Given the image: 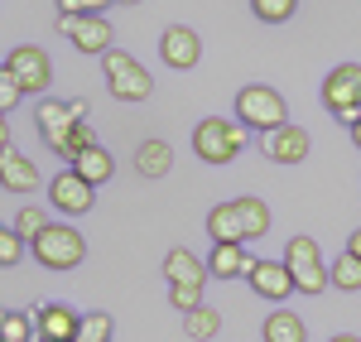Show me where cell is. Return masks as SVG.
Wrapping results in <instances>:
<instances>
[{
  "mask_svg": "<svg viewBox=\"0 0 361 342\" xmlns=\"http://www.w3.org/2000/svg\"><path fill=\"white\" fill-rule=\"evenodd\" d=\"M255 265L241 241H212V256H207V275L212 280H246V270Z\"/></svg>",
  "mask_w": 361,
  "mask_h": 342,
  "instance_id": "4fadbf2b",
  "label": "cell"
},
{
  "mask_svg": "<svg viewBox=\"0 0 361 342\" xmlns=\"http://www.w3.org/2000/svg\"><path fill=\"white\" fill-rule=\"evenodd\" d=\"M116 5H145V0H116Z\"/></svg>",
  "mask_w": 361,
  "mask_h": 342,
  "instance_id": "74e56055",
  "label": "cell"
},
{
  "mask_svg": "<svg viewBox=\"0 0 361 342\" xmlns=\"http://www.w3.org/2000/svg\"><path fill=\"white\" fill-rule=\"evenodd\" d=\"M294 10H299V0H250V15L260 25H284V20H294Z\"/></svg>",
  "mask_w": 361,
  "mask_h": 342,
  "instance_id": "d4e9b609",
  "label": "cell"
},
{
  "mask_svg": "<svg viewBox=\"0 0 361 342\" xmlns=\"http://www.w3.org/2000/svg\"><path fill=\"white\" fill-rule=\"evenodd\" d=\"M328 342H361V338H357V333H333Z\"/></svg>",
  "mask_w": 361,
  "mask_h": 342,
  "instance_id": "d590c367",
  "label": "cell"
},
{
  "mask_svg": "<svg viewBox=\"0 0 361 342\" xmlns=\"http://www.w3.org/2000/svg\"><path fill=\"white\" fill-rule=\"evenodd\" d=\"M106 92H111L116 102H145V97L154 92V78L130 58V63H121L116 73H106Z\"/></svg>",
  "mask_w": 361,
  "mask_h": 342,
  "instance_id": "2e32d148",
  "label": "cell"
},
{
  "mask_svg": "<svg viewBox=\"0 0 361 342\" xmlns=\"http://www.w3.org/2000/svg\"><path fill=\"white\" fill-rule=\"evenodd\" d=\"M20 256H25V236H20L15 227H5V222H0V265L10 270V265H20Z\"/></svg>",
  "mask_w": 361,
  "mask_h": 342,
  "instance_id": "f546056e",
  "label": "cell"
},
{
  "mask_svg": "<svg viewBox=\"0 0 361 342\" xmlns=\"http://www.w3.org/2000/svg\"><path fill=\"white\" fill-rule=\"evenodd\" d=\"M20 102H25V92H20V83L10 78V68L0 63V111H15Z\"/></svg>",
  "mask_w": 361,
  "mask_h": 342,
  "instance_id": "1f68e13d",
  "label": "cell"
},
{
  "mask_svg": "<svg viewBox=\"0 0 361 342\" xmlns=\"http://www.w3.org/2000/svg\"><path fill=\"white\" fill-rule=\"evenodd\" d=\"M207 236H212V241H241V246H246V227H241L236 202H217V207L207 212Z\"/></svg>",
  "mask_w": 361,
  "mask_h": 342,
  "instance_id": "ac0fdd59",
  "label": "cell"
},
{
  "mask_svg": "<svg viewBox=\"0 0 361 342\" xmlns=\"http://www.w3.org/2000/svg\"><path fill=\"white\" fill-rule=\"evenodd\" d=\"M159 58H164L169 68H178V73L197 68V58H202V39H197V29H188V25H169V29H164V39H159Z\"/></svg>",
  "mask_w": 361,
  "mask_h": 342,
  "instance_id": "8fae6325",
  "label": "cell"
},
{
  "mask_svg": "<svg viewBox=\"0 0 361 342\" xmlns=\"http://www.w3.org/2000/svg\"><path fill=\"white\" fill-rule=\"evenodd\" d=\"M0 188H5V193H34V188H39V169H34V159L20 154L15 145L0 149Z\"/></svg>",
  "mask_w": 361,
  "mask_h": 342,
  "instance_id": "5bb4252c",
  "label": "cell"
},
{
  "mask_svg": "<svg viewBox=\"0 0 361 342\" xmlns=\"http://www.w3.org/2000/svg\"><path fill=\"white\" fill-rule=\"evenodd\" d=\"M49 202H54L63 217H82L92 212V202H97V183H87L78 169H63L49 178Z\"/></svg>",
  "mask_w": 361,
  "mask_h": 342,
  "instance_id": "9c48e42d",
  "label": "cell"
},
{
  "mask_svg": "<svg viewBox=\"0 0 361 342\" xmlns=\"http://www.w3.org/2000/svg\"><path fill=\"white\" fill-rule=\"evenodd\" d=\"M10 145V111H0V149Z\"/></svg>",
  "mask_w": 361,
  "mask_h": 342,
  "instance_id": "836d02e7",
  "label": "cell"
},
{
  "mask_svg": "<svg viewBox=\"0 0 361 342\" xmlns=\"http://www.w3.org/2000/svg\"><path fill=\"white\" fill-rule=\"evenodd\" d=\"M352 145H357V149H361V121H357V126H352Z\"/></svg>",
  "mask_w": 361,
  "mask_h": 342,
  "instance_id": "8d00e7d4",
  "label": "cell"
},
{
  "mask_svg": "<svg viewBox=\"0 0 361 342\" xmlns=\"http://www.w3.org/2000/svg\"><path fill=\"white\" fill-rule=\"evenodd\" d=\"M87 145H97V130H92V121H78V126H73V135H68V145H63V149H58V154H63V159H68V164H73V159H78V154H82Z\"/></svg>",
  "mask_w": 361,
  "mask_h": 342,
  "instance_id": "f1b7e54d",
  "label": "cell"
},
{
  "mask_svg": "<svg viewBox=\"0 0 361 342\" xmlns=\"http://www.w3.org/2000/svg\"><path fill=\"white\" fill-rule=\"evenodd\" d=\"M328 275H333L337 289L357 294V289H361V260L352 256V251H342V256H337V265H328Z\"/></svg>",
  "mask_w": 361,
  "mask_h": 342,
  "instance_id": "cb8c5ba5",
  "label": "cell"
},
{
  "mask_svg": "<svg viewBox=\"0 0 361 342\" xmlns=\"http://www.w3.org/2000/svg\"><path fill=\"white\" fill-rule=\"evenodd\" d=\"M0 318H5V309H0Z\"/></svg>",
  "mask_w": 361,
  "mask_h": 342,
  "instance_id": "f35d334b",
  "label": "cell"
},
{
  "mask_svg": "<svg viewBox=\"0 0 361 342\" xmlns=\"http://www.w3.org/2000/svg\"><path fill=\"white\" fill-rule=\"evenodd\" d=\"M116 0H58V15H106Z\"/></svg>",
  "mask_w": 361,
  "mask_h": 342,
  "instance_id": "d6a6232c",
  "label": "cell"
},
{
  "mask_svg": "<svg viewBox=\"0 0 361 342\" xmlns=\"http://www.w3.org/2000/svg\"><path fill=\"white\" fill-rule=\"evenodd\" d=\"M5 68H10V78L20 83L25 97H44L49 83H54V63H49V54H44L39 44H20V49H10Z\"/></svg>",
  "mask_w": 361,
  "mask_h": 342,
  "instance_id": "ba28073f",
  "label": "cell"
},
{
  "mask_svg": "<svg viewBox=\"0 0 361 342\" xmlns=\"http://www.w3.org/2000/svg\"><path fill=\"white\" fill-rule=\"evenodd\" d=\"M169 304L178 309V314H188L202 304V285H169Z\"/></svg>",
  "mask_w": 361,
  "mask_h": 342,
  "instance_id": "4dcf8cb0",
  "label": "cell"
},
{
  "mask_svg": "<svg viewBox=\"0 0 361 342\" xmlns=\"http://www.w3.org/2000/svg\"><path fill=\"white\" fill-rule=\"evenodd\" d=\"M236 212H241V227H246V241H260L270 231V207L260 198H236Z\"/></svg>",
  "mask_w": 361,
  "mask_h": 342,
  "instance_id": "603a6c76",
  "label": "cell"
},
{
  "mask_svg": "<svg viewBox=\"0 0 361 342\" xmlns=\"http://www.w3.org/2000/svg\"><path fill=\"white\" fill-rule=\"evenodd\" d=\"M0 342H5V338H0Z\"/></svg>",
  "mask_w": 361,
  "mask_h": 342,
  "instance_id": "ab89813d",
  "label": "cell"
},
{
  "mask_svg": "<svg viewBox=\"0 0 361 342\" xmlns=\"http://www.w3.org/2000/svg\"><path fill=\"white\" fill-rule=\"evenodd\" d=\"M111 333H116L111 314H82V323H78V338H73V342H111Z\"/></svg>",
  "mask_w": 361,
  "mask_h": 342,
  "instance_id": "4316f807",
  "label": "cell"
},
{
  "mask_svg": "<svg viewBox=\"0 0 361 342\" xmlns=\"http://www.w3.org/2000/svg\"><path fill=\"white\" fill-rule=\"evenodd\" d=\"M169 169H173V149H169V140H145L135 149V173L140 178H164Z\"/></svg>",
  "mask_w": 361,
  "mask_h": 342,
  "instance_id": "d6986e66",
  "label": "cell"
},
{
  "mask_svg": "<svg viewBox=\"0 0 361 342\" xmlns=\"http://www.w3.org/2000/svg\"><path fill=\"white\" fill-rule=\"evenodd\" d=\"M164 275L169 285H207L212 275H207V260H197L188 246H173L164 256Z\"/></svg>",
  "mask_w": 361,
  "mask_h": 342,
  "instance_id": "e0dca14e",
  "label": "cell"
},
{
  "mask_svg": "<svg viewBox=\"0 0 361 342\" xmlns=\"http://www.w3.org/2000/svg\"><path fill=\"white\" fill-rule=\"evenodd\" d=\"M284 116H289V106H284V97H279L275 87H241L236 92V121L246 126V130H275V126H284Z\"/></svg>",
  "mask_w": 361,
  "mask_h": 342,
  "instance_id": "5b68a950",
  "label": "cell"
},
{
  "mask_svg": "<svg viewBox=\"0 0 361 342\" xmlns=\"http://www.w3.org/2000/svg\"><path fill=\"white\" fill-rule=\"evenodd\" d=\"M44 227H49V212H44V207H34V202H25V207L15 212V231H20L25 241H34V236H39Z\"/></svg>",
  "mask_w": 361,
  "mask_h": 342,
  "instance_id": "83f0119b",
  "label": "cell"
},
{
  "mask_svg": "<svg viewBox=\"0 0 361 342\" xmlns=\"http://www.w3.org/2000/svg\"><path fill=\"white\" fill-rule=\"evenodd\" d=\"M265 154L275 159V164H304L308 159V130L304 126H294V121H284L275 130H265Z\"/></svg>",
  "mask_w": 361,
  "mask_h": 342,
  "instance_id": "7c38bea8",
  "label": "cell"
},
{
  "mask_svg": "<svg viewBox=\"0 0 361 342\" xmlns=\"http://www.w3.org/2000/svg\"><path fill=\"white\" fill-rule=\"evenodd\" d=\"M246 149V126L236 116H207L193 130V154L202 164H231Z\"/></svg>",
  "mask_w": 361,
  "mask_h": 342,
  "instance_id": "6da1fadb",
  "label": "cell"
},
{
  "mask_svg": "<svg viewBox=\"0 0 361 342\" xmlns=\"http://www.w3.org/2000/svg\"><path fill=\"white\" fill-rule=\"evenodd\" d=\"M68 169H78L87 183H106V178L116 173V159L106 154V149H102V145H87V149L78 154V159H73V164H68Z\"/></svg>",
  "mask_w": 361,
  "mask_h": 342,
  "instance_id": "44dd1931",
  "label": "cell"
},
{
  "mask_svg": "<svg viewBox=\"0 0 361 342\" xmlns=\"http://www.w3.org/2000/svg\"><path fill=\"white\" fill-rule=\"evenodd\" d=\"M183 333L193 342H217V333H222V309H212V304L188 309V314H183Z\"/></svg>",
  "mask_w": 361,
  "mask_h": 342,
  "instance_id": "ffe728a7",
  "label": "cell"
},
{
  "mask_svg": "<svg viewBox=\"0 0 361 342\" xmlns=\"http://www.w3.org/2000/svg\"><path fill=\"white\" fill-rule=\"evenodd\" d=\"M347 251H352V256L361 260V231H352V236H347Z\"/></svg>",
  "mask_w": 361,
  "mask_h": 342,
  "instance_id": "e575fe53",
  "label": "cell"
},
{
  "mask_svg": "<svg viewBox=\"0 0 361 342\" xmlns=\"http://www.w3.org/2000/svg\"><path fill=\"white\" fill-rule=\"evenodd\" d=\"M246 285L260 294V299H270V304H284L289 294H294V275H289V265L284 260H255L246 270Z\"/></svg>",
  "mask_w": 361,
  "mask_h": 342,
  "instance_id": "30bf717a",
  "label": "cell"
},
{
  "mask_svg": "<svg viewBox=\"0 0 361 342\" xmlns=\"http://www.w3.org/2000/svg\"><path fill=\"white\" fill-rule=\"evenodd\" d=\"M34 121H39V135H44V145L49 149H63L68 145V135H73V126L78 121H87V102L82 97H73V102H39V111H34Z\"/></svg>",
  "mask_w": 361,
  "mask_h": 342,
  "instance_id": "52a82bcc",
  "label": "cell"
},
{
  "mask_svg": "<svg viewBox=\"0 0 361 342\" xmlns=\"http://www.w3.org/2000/svg\"><path fill=\"white\" fill-rule=\"evenodd\" d=\"M323 106L352 130L361 121V63H337L323 78Z\"/></svg>",
  "mask_w": 361,
  "mask_h": 342,
  "instance_id": "277c9868",
  "label": "cell"
},
{
  "mask_svg": "<svg viewBox=\"0 0 361 342\" xmlns=\"http://www.w3.org/2000/svg\"><path fill=\"white\" fill-rule=\"evenodd\" d=\"M58 34L78 49V54L102 58L106 49H116V29L106 15H58Z\"/></svg>",
  "mask_w": 361,
  "mask_h": 342,
  "instance_id": "8992f818",
  "label": "cell"
},
{
  "mask_svg": "<svg viewBox=\"0 0 361 342\" xmlns=\"http://www.w3.org/2000/svg\"><path fill=\"white\" fill-rule=\"evenodd\" d=\"M0 338H5V342H34V338H39V328H34V318H29V314L5 309V318H0Z\"/></svg>",
  "mask_w": 361,
  "mask_h": 342,
  "instance_id": "484cf974",
  "label": "cell"
},
{
  "mask_svg": "<svg viewBox=\"0 0 361 342\" xmlns=\"http://www.w3.org/2000/svg\"><path fill=\"white\" fill-rule=\"evenodd\" d=\"M265 342H308V328L294 309H275L265 318Z\"/></svg>",
  "mask_w": 361,
  "mask_h": 342,
  "instance_id": "7402d4cb",
  "label": "cell"
},
{
  "mask_svg": "<svg viewBox=\"0 0 361 342\" xmlns=\"http://www.w3.org/2000/svg\"><path fill=\"white\" fill-rule=\"evenodd\" d=\"M78 323H82V314L68 309V304H44V309L34 314L39 342H73V338H78Z\"/></svg>",
  "mask_w": 361,
  "mask_h": 342,
  "instance_id": "9a60e30c",
  "label": "cell"
},
{
  "mask_svg": "<svg viewBox=\"0 0 361 342\" xmlns=\"http://www.w3.org/2000/svg\"><path fill=\"white\" fill-rule=\"evenodd\" d=\"M284 265H289V275H294V289L299 294H323V289L333 285V275H328V265H323V251H318V241L313 236H289L284 241Z\"/></svg>",
  "mask_w": 361,
  "mask_h": 342,
  "instance_id": "3957f363",
  "label": "cell"
},
{
  "mask_svg": "<svg viewBox=\"0 0 361 342\" xmlns=\"http://www.w3.org/2000/svg\"><path fill=\"white\" fill-rule=\"evenodd\" d=\"M29 256L39 260L44 270H78L82 256H87V241H82V231H78V227H68V222H49V227L29 241Z\"/></svg>",
  "mask_w": 361,
  "mask_h": 342,
  "instance_id": "7a4b0ae2",
  "label": "cell"
}]
</instances>
